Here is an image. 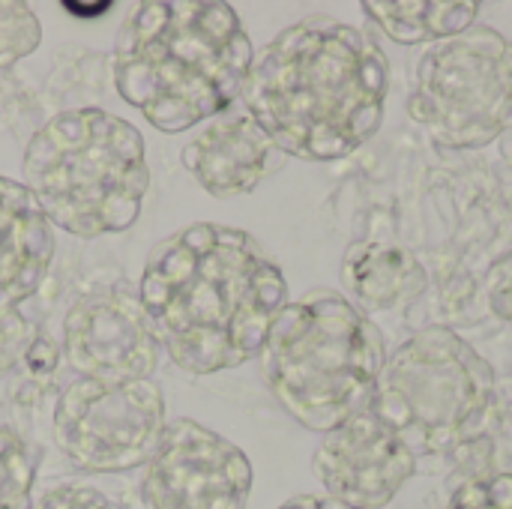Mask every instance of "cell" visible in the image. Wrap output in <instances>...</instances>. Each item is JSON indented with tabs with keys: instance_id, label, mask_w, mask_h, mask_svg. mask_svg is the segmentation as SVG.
I'll list each match as a JSON object with an SVG mask.
<instances>
[{
	"instance_id": "obj_1",
	"label": "cell",
	"mask_w": 512,
	"mask_h": 509,
	"mask_svg": "<svg viewBox=\"0 0 512 509\" xmlns=\"http://www.w3.org/2000/svg\"><path fill=\"white\" fill-rule=\"evenodd\" d=\"M138 300L159 348L183 372L213 375L264 351L288 285L246 231L201 222L153 249Z\"/></svg>"
},
{
	"instance_id": "obj_2",
	"label": "cell",
	"mask_w": 512,
	"mask_h": 509,
	"mask_svg": "<svg viewBox=\"0 0 512 509\" xmlns=\"http://www.w3.org/2000/svg\"><path fill=\"white\" fill-rule=\"evenodd\" d=\"M246 108L285 156L333 162L363 147L381 126L387 57L342 21H303L282 30L252 60Z\"/></svg>"
},
{
	"instance_id": "obj_3",
	"label": "cell",
	"mask_w": 512,
	"mask_h": 509,
	"mask_svg": "<svg viewBox=\"0 0 512 509\" xmlns=\"http://www.w3.org/2000/svg\"><path fill=\"white\" fill-rule=\"evenodd\" d=\"M252 42L228 3H141L114 48V84L156 129L183 132L243 93Z\"/></svg>"
},
{
	"instance_id": "obj_4",
	"label": "cell",
	"mask_w": 512,
	"mask_h": 509,
	"mask_svg": "<svg viewBox=\"0 0 512 509\" xmlns=\"http://www.w3.org/2000/svg\"><path fill=\"white\" fill-rule=\"evenodd\" d=\"M24 186L51 225L75 237L120 234L138 219L150 186L144 138L108 111H66L27 144Z\"/></svg>"
},
{
	"instance_id": "obj_5",
	"label": "cell",
	"mask_w": 512,
	"mask_h": 509,
	"mask_svg": "<svg viewBox=\"0 0 512 509\" xmlns=\"http://www.w3.org/2000/svg\"><path fill=\"white\" fill-rule=\"evenodd\" d=\"M381 369V333L336 291L285 306L264 345L273 396L300 426L324 435L372 405Z\"/></svg>"
},
{
	"instance_id": "obj_6",
	"label": "cell",
	"mask_w": 512,
	"mask_h": 509,
	"mask_svg": "<svg viewBox=\"0 0 512 509\" xmlns=\"http://www.w3.org/2000/svg\"><path fill=\"white\" fill-rule=\"evenodd\" d=\"M492 399V366L453 330L432 327L384 360L372 411L420 459L468 444L483 429Z\"/></svg>"
},
{
	"instance_id": "obj_7",
	"label": "cell",
	"mask_w": 512,
	"mask_h": 509,
	"mask_svg": "<svg viewBox=\"0 0 512 509\" xmlns=\"http://www.w3.org/2000/svg\"><path fill=\"white\" fill-rule=\"evenodd\" d=\"M411 117L450 150L492 144L512 126V42L468 27L435 42L417 63Z\"/></svg>"
},
{
	"instance_id": "obj_8",
	"label": "cell",
	"mask_w": 512,
	"mask_h": 509,
	"mask_svg": "<svg viewBox=\"0 0 512 509\" xmlns=\"http://www.w3.org/2000/svg\"><path fill=\"white\" fill-rule=\"evenodd\" d=\"M165 429V402L150 378H81L63 390L54 411L60 453L90 474H120L147 465Z\"/></svg>"
},
{
	"instance_id": "obj_9",
	"label": "cell",
	"mask_w": 512,
	"mask_h": 509,
	"mask_svg": "<svg viewBox=\"0 0 512 509\" xmlns=\"http://www.w3.org/2000/svg\"><path fill=\"white\" fill-rule=\"evenodd\" d=\"M249 495L246 453L192 420L171 423L144 465V509H246Z\"/></svg>"
},
{
	"instance_id": "obj_10",
	"label": "cell",
	"mask_w": 512,
	"mask_h": 509,
	"mask_svg": "<svg viewBox=\"0 0 512 509\" xmlns=\"http://www.w3.org/2000/svg\"><path fill=\"white\" fill-rule=\"evenodd\" d=\"M417 462V453L369 405L324 435L312 468L327 498L354 509H381L417 474Z\"/></svg>"
},
{
	"instance_id": "obj_11",
	"label": "cell",
	"mask_w": 512,
	"mask_h": 509,
	"mask_svg": "<svg viewBox=\"0 0 512 509\" xmlns=\"http://www.w3.org/2000/svg\"><path fill=\"white\" fill-rule=\"evenodd\" d=\"M66 360L93 381H138L156 366V336L141 300L126 291L81 297L63 327Z\"/></svg>"
},
{
	"instance_id": "obj_12",
	"label": "cell",
	"mask_w": 512,
	"mask_h": 509,
	"mask_svg": "<svg viewBox=\"0 0 512 509\" xmlns=\"http://www.w3.org/2000/svg\"><path fill=\"white\" fill-rule=\"evenodd\" d=\"M183 165L198 186L216 198H237L258 189L285 165V153L261 129V123L240 111H222L186 147Z\"/></svg>"
},
{
	"instance_id": "obj_13",
	"label": "cell",
	"mask_w": 512,
	"mask_h": 509,
	"mask_svg": "<svg viewBox=\"0 0 512 509\" xmlns=\"http://www.w3.org/2000/svg\"><path fill=\"white\" fill-rule=\"evenodd\" d=\"M54 255L51 222L24 183L0 177V309L27 300Z\"/></svg>"
},
{
	"instance_id": "obj_14",
	"label": "cell",
	"mask_w": 512,
	"mask_h": 509,
	"mask_svg": "<svg viewBox=\"0 0 512 509\" xmlns=\"http://www.w3.org/2000/svg\"><path fill=\"white\" fill-rule=\"evenodd\" d=\"M345 285L354 300L369 309H393L423 291V267L399 246L357 243L345 255Z\"/></svg>"
},
{
	"instance_id": "obj_15",
	"label": "cell",
	"mask_w": 512,
	"mask_h": 509,
	"mask_svg": "<svg viewBox=\"0 0 512 509\" xmlns=\"http://www.w3.org/2000/svg\"><path fill=\"white\" fill-rule=\"evenodd\" d=\"M363 12L393 39L402 45H414V42H441L450 39L456 33H465L477 12L480 3H450V0H372L363 3Z\"/></svg>"
},
{
	"instance_id": "obj_16",
	"label": "cell",
	"mask_w": 512,
	"mask_h": 509,
	"mask_svg": "<svg viewBox=\"0 0 512 509\" xmlns=\"http://www.w3.org/2000/svg\"><path fill=\"white\" fill-rule=\"evenodd\" d=\"M36 462L27 444L0 426V509H30Z\"/></svg>"
},
{
	"instance_id": "obj_17",
	"label": "cell",
	"mask_w": 512,
	"mask_h": 509,
	"mask_svg": "<svg viewBox=\"0 0 512 509\" xmlns=\"http://www.w3.org/2000/svg\"><path fill=\"white\" fill-rule=\"evenodd\" d=\"M42 39V27L30 6L0 3V69L27 57Z\"/></svg>"
},
{
	"instance_id": "obj_18",
	"label": "cell",
	"mask_w": 512,
	"mask_h": 509,
	"mask_svg": "<svg viewBox=\"0 0 512 509\" xmlns=\"http://www.w3.org/2000/svg\"><path fill=\"white\" fill-rule=\"evenodd\" d=\"M444 509H512V474H489L462 483Z\"/></svg>"
},
{
	"instance_id": "obj_19",
	"label": "cell",
	"mask_w": 512,
	"mask_h": 509,
	"mask_svg": "<svg viewBox=\"0 0 512 509\" xmlns=\"http://www.w3.org/2000/svg\"><path fill=\"white\" fill-rule=\"evenodd\" d=\"M33 330L15 309H0V378L9 375L33 351Z\"/></svg>"
},
{
	"instance_id": "obj_20",
	"label": "cell",
	"mask_w": 512,
	"mask_h": 509,
	"mask_svg": "<svg viewBox=\"0 0 512 509\" xmlns=\"http://www.w3.org/2000/svg\"><path fill=\"white\" fill-rule=\"evenodd\" d=\"M30 509H123L117 501H111L108 495H102L93 486H81V483H57L48 486Z\"/></svg>"
},
{
	"instance_id": "obj_21",
	"label": "cell",
	"mask_w": 512,
	"mask_h": 509,
	"mask_svg": "<svg viewBox=\"0 0 512 509\" xmlns=\"http://www.w3.org/2000/svg\"><path fill=\"white\" fill-rule=\"evenodd\" d=\"M489 306L501 321L512 324V252L489 270Z\"/></svg>"
},
{
	"instance_id": "obj_22",
	"label": "cell",
	"mask_w": 512,
	"mask_h": 509,
	"mask_svg": "<svg viewBox=\"0 0 512 509\" xmlns=\"http://www.w3.org/2000/svg\"><path fill=\"white\" fill-rule=\"evenodd\" d=\"M279 509H354L348 507V504H342V501H333V498H318V495H303V498H294V501H288V504H282Z\"/></svg>"
},
{
	"instance_id": "obj_23",
	"label": "cell",
	"mask_w": 512,
	"mask_h": 509,
	"mask_svg": "<svg viewBox=\"0 0 512 509\" xmlns=\"http://www.w3.org/2000/svg\"><path fill=\"white\" fill-rule=\"evenodd\" d=\"M108 6H111V3H99V6H78V3H66V9H69V12H96V15H99V12H105Z\"/></svg>"
}]
</instances>
